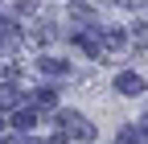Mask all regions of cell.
Listing matches in <instances>:
<instances>
[{
  "mask_svg": "<svg viewBox=\"0 0 148 144\" xmlns=\"http://www.w3.org/2000/svg\"><path fill=\"white\" fill-rule=\"evenodd\" d=\"M115 91L119 95H144V78L136 74V70H123V74L115 78Z\"/></svg>",
  "mask_w": 148,
  "mask_h": 144,
  "instance_id": "2",
  "label": "cell"
},
{
  "mask_svg": "<svg viewBox=\"0 0 148 144\" xmlns=\"http://www.w3.org/2000/svg\"><path fill=\"white\" fill-rule=\"evenodd\" d=\"M62 128H66V136L95 140V128H90V119H86V115H78V111H62Z\"/></svg>",
  "mask_w": 148,
  "mask_h": 144,
  "instance_id": "1",
  "label": "cell"
},
{
  "mask_svg": "<svg viewBox=\"0 0 148 144\" xmlns=\"http://www.w3.org/2000/svg\"><path fill=\"white\" fill-rule=\"evenodd\" d=\"M115 144H144V128H127V132H119Z\"/></svg>",
  "mask_w": 148,
  "mask_h": 144,
  "instance_id": "5",
  "label": "cell"
},
{
  "mask_svg": "<svg viewBox=\"0 0 148 144\" xmlns=\"http://www.w3.org/2000/svg\"><path fill=\"white\" fill-rule=\"evenodd\" d=\"M70 12H74V16H78V21H95V8H86V4H74Z\"/></svg>",
  "mask_w": 148,
  "mask_h": 144,
  "instance_id": "8",
  "label": "cell"
},
{
  "mask_svg": "<svg viewBox=\"0 0 148 144\" xmlns=\"http://www.w3.org/2000/svg\"><path fill=\"white\" fill-rule=\"evenodd\" d=\"M16 86H0V107H16Z\"/></svg>",
  "mask_w": 148,
  "mask_h": 144,
  "instance_id": "6",
  "label": "cell"
},
{
  "mask_svg": "<svg viewBox=\"0 0 148 144\" xmlns=\"http://www.w3.org/2000/svg\"><path fill=\"white\" fill-rule=\"evenodd\" d=\"M12 123H16V128H33V111H16Z\"/></svg>",
  "mask_w": 148,
  "mask_h": 144,
  "instance_id": "9",
  "label": "cell"
},
{
  "mask_svg": "<svg viewBox=\"0 0 148 144\" xmlns=\"http://www.w3.org/2000/svg\"><path fill=\"white\" fill-rule=\"evenodd\" d=\"M37 70H45V74H53V78L70 74V66H66V62H58V58H41V62H37Z\"/></svg>",
  "mask_w": 148,
  "mask_h": 144,
  "instance_id": "3",
  "label": "cell"
},
{
  "mask_svg": "<svg viewBox=\"0 0 148 144\" xmlns=\"http://www.w3.org/2000/svg\"><path fill=\"white\" fill-rule=\"evenodd\" d=\"M0 41L16 45V25H12V21H0Z\"/></svg>",
  "mask_w": 148,
  "mask_h": 144,
  "instance_id": "7",
  "label": "cell"
},
{
  "mask_svg": "<svg viewBox=\"0 0 148 144\" xmlns=\"http://www.w3.org/2000/svg\"><path fill=\"white\" fill-rule=\"evenodd\" d=\"M33 103L37 107H53V103H58V91H53V86H37V91H33Z\"/></svg>",
  "mask_w": 148,
  "mask_h": 144,
  "instance_id": "4",
  "label": "cell"
}]
</instances>
